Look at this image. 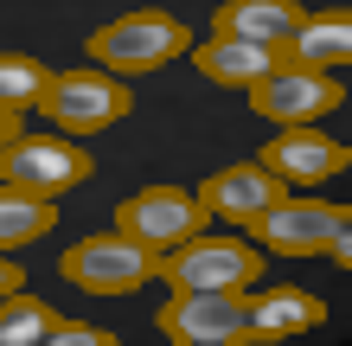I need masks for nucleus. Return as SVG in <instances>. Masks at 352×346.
<instances>
[{
  "label": "nucleus",
  "instance_id": "0eeeda50",
  "mask_svg": "<svg viewBox=\"0 0 352 346\" xmlns=\"http://www.w3.org/2000/svg\"><path fill=\"white\" fill-rule=\"evenodd\" d=\"M96 160L77 148L71 135H13L0 148V186H19V193H71L77 180H90Z\"/></svg>",
  "mask_w": 352,
  "mask_h": 346
},
{
  "label": "nucleus",
  "instance_id": "a211bd4d",
  "mask_svg": "<svg viewBox=\"0 0 352 346\" xmlns=\"http://www.w3.org/2000/svg\"><path fill=\"white\" fill-rule=\"evenodd\" d=\"M45 84H52V71L38 65V58H26V52H0V109H38V96H45Z\"/></svg>",
  "mask_w": 352,
  "mask_h": 346
},
{
  "label": "nucleus",
  "instance_id": "4be33fe9",
  "mask_svg": "<svg viewBox=\"0 0 352 346\" xmlns=\"http://www.w3.org/2000/svg\"><path fill=\"white\" fill-rule=\"evenodd\" d=\"M13 135H19V116H13V109H0V148H7Z\"/></svg>",
  "mask_w": 352,
  "mask_h": 346
},
{
  "label": "nucleus",
  "instance_id": "dca6fc26",
  "mask_svg": "<svg viewBox=\"0 0 352 346\" xmlns=\"http://www.w3.org/2000/svg\"><path fill=\"white\" fill-rule=\"evenodd\" d=\"M52 225H58V199L0 186V250H26V244H38Z\"/></svg>",
  "mask_w": 352,
  "mask_h": 346
},
{
  "label": "nucleus",
  "instance_id": "9d476101",
  "mask_svg": "<svg viewBox=\"0 0 352 346\" xmlns=\"http://www.w3.org/2000/svg\"><path fill=\"white\" fill-rule=\"evenodd\" d=\"M352 148L333 135H320L314 122H295V129H276V141L263 148V167L282 180V186H320V180L346 173Z\"/></svg>",
  "mask_w": 352,
  "mask_h": 346
},
{
  "label": "nucleus",
  "instance_id": "f03ea898",
  "mask_svg": "<svg viewBox=\"0 0 352 346\" xmlns=\"http://www.w3.org/2000/svg\"><path fill=\"white\" fill-rule=\"evenodd\" d=\"M129 109H135L129 77H109V71H52L45 96H38V116H45L58 135H71V141L129 122Z\"/></svg>",
  "mask_w": 352,
  "mask_h": 346
},
{
  "label": "nucleus",
  "instance_id": "412c9836",
  "mask_svg": "<svg viewBox=\"0 0 352 346\" xmlns=\"http://www.w3.org/2000/svg\"><path fill=\"white\" fill-rule=\"evenodd\" d=\"M19 282H26V276H19V263H13L7 250H0V295H13V289H19Z\"/></svg>",
  "mask_w": 352,
  "mask_h": 346
},
{
  "label": "nucleus",
  "instance_id": "aec40b11",
  "mask_svg": "<svg viewBox=\"0 0 352 346\" xmlns=\"http://www.w3.org/2000/svg\"><path fill=\"white\" fill-rule=\"evenodd\" d=\"M320 250L333 257V270H352V212H340L333 225H327V237H320Z\"/></svg>",
  "mask_w": 352,
  "mask_h": 346
},
{
  "label": "nucleus",
  "instance_id": "f3484780",
  "mask_svg": "<svg viewBox=\"0 0 352 346\" xmlns=\"http://www.w3.org/2000/svg\"><path fill=\"white\" fill-rule=\"evenodd\" d=\"M52 321H58V308L26 295V282H19L13 295H0V346H45Z\"/></svg>",
  "mask_w": 352,
  "mask_h": 346
},
{
  "label": "nucleus",
  "instance_id": "f257e3e1",
  "mask_svg": "<svg viewBox=\"0 0 352 346\" xmlns=\"http://www.w3.org/2000/svg\"><path fill=\"white\" fill-rule=\"evenodd\" d=\"M84 52L96 58V71L109 77H148L160 65H173L179 52H192V32H186V19L167 13V7H135L109 19V26H96L84 39Z\"/></svg>",
  "mask_w": 352,
  "mask_h": 346
},
{
  "label": "nucleus",
  "instance_id": "39448f33",
  "mask_svg": "<svg viewBox=\"0 0 352 346\" xmlns=\"http://www.w3.org/2000/svg\"><path fill=\"white\" fill-rule=\"evenodd\" d=\"M58 276L71 282V289H84V295H135L141 282L154 276V257L141 250L135 237H122V231H90V237H77L65 257H58Z\"/></svg>",
  "mask_w": 352,
  "mask_h": 346
},
{
  "label": "nucleus",
  "instance_id": "1a4fd4ad",
  "mask_svg": "<svg viewBox=\"0 0 352 346\" xmlns=\"http://www.w3.org/2000/svg\"><path fill=\"white\" fill-rule=\"evenodd\" d=\"M346 206H320V199H276V206H263L250 225V244L263 257H307V250H320V237H327V225H333Z\"/></svg>",
  "mask_w": 352,
  "mask_h": 346
},
{
  "label": "nucleus",
  "instance_id": "20e7f679",
  "mask_svg": "<svg viewBox=\"0 0 352 346\" xmlns=\"http://www.w3.org/2000/svg\"><path fill=\"white\" fill-rule=\"evenodd\" d=\"M154 276L167 289H250L263 276V250L250 237H186L154 257Z\"/></svg>",
  "mask_w": 352,
  "mask_h": 346
},
{
  "label": "nucleus",
  "instance_id": "4468645a",
  "mask_svg": "<svg viewBox=\"0 0 352 346\" xmlns=\"http://www.w3.org/2000/svg\"><path fill=\"white\" fill-rule=\"evenodd\" d=\"M186 58L199 65V77H212V84H224V90H250L256 77H269V71L282 65L269 45H250V39H218V32L205 39V45H192Z\"/></svg>",
  "mask_w": 352,
  "mask_h": 346
},
{
  "label": "nucleus",
  "instance_id": "9b49d317",
  "mask_svg": "<svg viewBox=\"0 0 352 346\" xmlns=\"http://www.w3.org/2000/svg\"><path fill=\"white\" fill-rule=\"evenodd\" d=\"M192 193H199V206L212 212V218H224V225H250L263 206H276V199H282V180L269 173L263 160H237V167L212 173V180L192 186Z\"/></svg>",
  "mask_w": 352,
  "mask_h": 346
},
{
  "label": "nucleus",
  "instance_id": "6e6552de",
  "mask_svg": "<svg viewBox=\"0 0 352 346\" xmlns=\"http://www.w3.org/2000/svg\"><path fill=\"white\" fill-rule=\"evenodd\" d=\"M346 103V84H340V71H307V65H282L256 77L250 84V109L263 122H276V129H295V122H320V116H333Z\"/></svg>",
  "mask_w": 352,
  "mask_h": 346
},
{
  "label": "nucleus",
  "instance_id": "ddd939ff",
  "mask_svg": "<svg viewBox=\"0 0 352 346\" xmlns=\"http://www.w3.org/2000/svg\"><path fill=\"white\" fill-rule=\"evenodd\" d=\"M320 321H327V301L314 289L276 282V289H256L250 295V334L256 340H295V334H314Z\"/></svg>",
  "mask_w": 352,
  "mask_h": 346
},
{
  "label": "nucleus",
  "instance_id": "f8f14e48",
  "mask_svg": "<svg viewBox=\"0 0 352 346\" xmlns=\"http://www.w3.org/2000/svg\"><path fill=\"white\" fill-rule=\"evenodd\" d=\"M301 19H307L301 0H224V7L212 13V32L218 39H250V45H269L282 58L288 32H295Z\"/></svg>",
  "mask_w": 352,
  "mask_h": 346
},
{
  "label": "nucleus",
  "instance_id": "2eb2a0df",
  "mask_svg": "<svg viewBox=\"0 0 352 346\" xmlns=\"http://www.w3.org/2000/svg\"><path fill=\"white\" fill-rule=\"evenodd\" d=\"M288 65H307V71H340L352 58V13L333 7V13H307L282 45Z\"/></svg>",
  "mask_w": 352,
  "mask_h": 346
},
{
  "label": "nucleus",
  "instance_id": "423d86ee",
  "mask_svg": "<svg viewBox=\"0 0 352 346\" xmlns=\"http://www.w3.org/2000/svg\"><path fill=\"white\" fill-rule=\"evenodd\" d=\"M205 225H212V212H205L199 193H186V186H141V193H129L116 206V231L135 237L148 257L173 250V244H186V237H199Z\"/></svg>",
  "mask_w": 352,
  "mask_h": 346
},
{
  "label": "nucleus",
  "instance_id": "7ed1b4c3",
  "mask_svg": "<svg viewBox=\"0 0 352 346\" xmlns=\"http://www.w3.org/2000/svg\"><path fill=\"white\" fill-rule=\"evenodd\" d=\"M154 327L179 346H256L250 289H173L154 308Z\"/></svg>",
  "mask_w": 352,
  "mask_h": 346
},
{
  "label": "nucleus",
  "instance_id": "6ab92c4d",
  "mask_svg": "<svg viewBox=\"0 0 352 346\" xmlns=\"http://www.w3.org/2000/svg\"><path fill=\"white\" fill-rule=\"evenodd\" d=\"M52 346H116V334L109 327H90V321H65V314H58L52 321V334H45Z\"/></svg>",
  "mask_w": 352,
  "mask_h": 346
}]
</instances>
